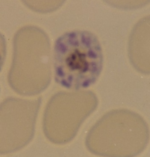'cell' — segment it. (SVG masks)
<instances>
[{"instance_id":"obj_1","label":"cell","mask_w":150,"mask_h":157,"mask_svg":"<svg viewBox=\"0 0 150 157\" xmlns=\"http://www.w3.org/2000/svg\"><path fill=\"white\" fill-rule=\"evenodd\" d=\"M51 48L47 33L33 25L23 26L14 35L13 55L8 75L9 85L21 96L44 92L51 82Z\"/></svg>"},{"instance_id":"obj_2","label":"cell","mask_w":150,"mask_h":157,"mask_svg":"<svg viewBox=\"0 0 150 157\" xmlns=\"http://www.w3.org/2000/svg\"><path fill=\"white\" fill-rule=\"evenodd\" d=\"M103 66V54L97 36L90 31L63 33L53 48L55 82L70 90H79L96 83Z\"/></svg>"},{"instance_id":"obj_3","label":"cell","mask_w":150,"mask_h":157,"mask_svg":"<svg viewBox=\"0 0 150 157\" xmlns=\"http://www.w3.org/2000/svg\"><path fill=\"white\" fill-rule=\"evenodd\" d=\"M150 131L134 111L117 109L100 118L89 130L85 144L92 154L103 157H136L147 147Z\"/></svg>"},{"instance_id":"obj_4","label":"cell","mask_w":150,"mask_h":157,"mask_svg":"<svg viewBox=\"0 0 150 157\" xmlns=\"http://www.w3.org/2000/svg\"><path fill=\"white\" fill-rule=\"evenodd\" d=\"M96 95L90 90L60 92L54 94L46 106L43 130L52 143L67 144L98 105Z\"/></svg>"},{"instance_id":"obj_5","label":"cell","mask_w":150,"mask_h":157,"mask_svg":"<svg viewBox=\"0 0 150 157\" xmlns=\"http://www.w3.org/2000/svg\"><path fill=\"white\" fill-rule=\"evenodd\" d=\"M42 102L8 98L0 104V155L21 150L33 140Z\"/></svg>"},{"instance_id":"obj_6","label":"cell","mask_w":150,"mask_h":157,"mask_svg":"<svg viewBox=\"0 0 150 157\" xmlns=\"http://www.w3.org/2000/svg\"><path fill=\"white\" fill-rule=\"evenodd\" d=\"M128 55L131 65L137 72L150 75V15L139 20L129 38Z\"/></svg>"},{"instance_id":"obj_7","label":"cell","mask_w":150,"mask_h":157,"mask_svg":"<svg viewBox=\"0 0 150 157\" xmlns=\"http://www.w3.org/2000/svg\"><path fill=\"white\" fill-rule=\"evenodd\" d=\"M29 10L39 13L55 12L62 7L66 0H21Z\"/></svg>"},{"instance_id":"obj_8","label":"cell","mask_w":150,"mask_h":157,"mask_svg":"<svg viewBox=\"0 0 150 157\" xmlns=\"http://www.w3.org/2000/svg\"><path fill=\"white\" fill-rule=\"evenodd\" d=\"M105 3L115 8L123 10H134L141 8L150 3V0H103Z\"/></svg>"},{"instance_id":"obj_9","label":"cell","mask_w":150,"mask_h":157,"mask_svg":"<svg viewBox=\"0 0 150 157\" xmlns=\"http://www.w3.org/2000/svg\"><path fill=\"white\" fill-rule=\"evenodd\" d=\"M7 54V43L4 36L0 33V72L4 64Z\"/></svg>"}]
</instances>
